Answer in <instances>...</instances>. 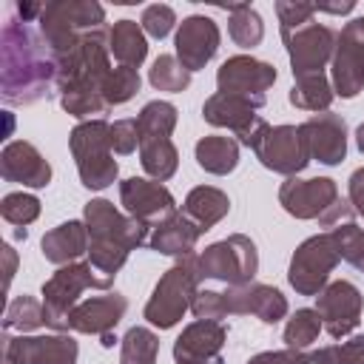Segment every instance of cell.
<instances>
[{"label":"cell","instance_id":"obj_1","mask_svg":"<svg viewBox=\"0 0 364 364\" xmlns=\"http://www.w3.org/2000/svg\"><path fill=\"white\" fill-rule=\"evenodd\" d=\"M0 94L6 105H31L57 94V57L40 28L17 11L0 31Z\"/></svg>","mask_w":364,"mask_h":364},{"label":"cell","instance_id":"obj_2","mask_svg":"<svg viewBox=\"0 0 364 364\" xmlns=\"http://www.w3.org/2000/svg\"><path fill=\"white\" fill-rule=\"evenodd\" d=\"M111 28H97L85 34L71 51L57 57V97L65 114L77 119H102L108 102L102 100V85L111 74Z\"/></svg>","mask_w":364,"mask_h":364},{"label":"cell","instance_id":"obj_3","mask_svg":"<svg viewBox=\"0 0 364 364\" xmlns=\"http://www.w3.org/2000/svg\"><path fill=\"white\" fill-rule=\"evenodd\" d=\"M279 205L293 219H316L321 228H336L341 222H353L355 216L350 199L338 196V185L330 176H287L279 188Z\"/></svg>","mask_w":364,"mask_h":364},{"label":"cell","instance_id":"obj_4","mask_svg":"<svg viewBox=\"0 0 364 364\" xmlns=\"http://www.w3.org/2000/svg\"><path fill=\"white\" fill-rule=\"evenodd\" d=\"M37 28L54 57H63L85 34L105 28V9L94 0H51L40 6Z\"/></svg>","mask_w":364,"mask_h":364},{"label":"cell","instance_id":"obj_5","mask_svg":"<svg viewBox=\"0 0 364 364\" xmlns=\"http://www.w3.org/2000/svg\"><path fill=\"white\" fill-rule=\"evenodd\" d=\"M68 148L77 162L82 188L105 191L108 185L117 182L119 165H117L114 148H111V122H105V119L77 122L68 134Z\"/></svg>","mask_w":364,"mask_h":364},{"label":"cell","instance_id":"obj_6","mask_svg":"<svg viewBox=\"0 0 364 364\" xmlns=\"http://www.w3.org/2000/svg\"><path fill=\"white\" fill-rule=\"evenodd\" d=\"M199 267H196V253L176 259L173 267H168L162 273V279L156 282L151 299L145 301V321L159 327V330H171L182 321V316L191 310L193 296L199 293Z\"/></svg>","mask_w":364,"mask_h":364},{"label":"cell","instance_id":"obj_7","mask_svg":"<svg viewBox=\"0 0 364 364\" xmlns=\"http://www.w3.org/2000/svg\"><path fill=\"white\" fill-rule=\"evenodd\" d=\"M111 284H114V279L94 270L91 262L63 264L57 273H51V279L43 282L46 327H51L54 333H68V313L80 304V293L88 290V287L108 290Z\"/></svg>","mask_w":364,"mask_h":364},{"label":"cell","instance_id":"obj_8","mask_svg":"<svg viewBox=\"0 0 364 364\" xmlns=\"http://www.w3.org/2000/svg\"><path fill=\"white\" fill-rule=\"evenodd\" d=\"M196 267L202 279H213L228 287H242L250 284L259 270V250L250 236L230 233L228 239L208 245L196 256Z\"/></svg>","mask_w":364,"mask_h":364},{"label":"cell","instance_id":"obj_9","mask_svg":"<svg viewBox=\"0 0 364 364\" xmlns=\"http://www.w3.org/2000/svg\"><path fill=\"white\" fill-rule=\"evenodd\" d=\"M338 262L341 253L333 233H316L293 250L287 282L299 296H318L330 284V273L336 270Z\"/></svg>","mask_w":364,"mask_h":364},{"label":"cell","instance_id":"obj_10","mask_svg":"<svg viewBox=\"0 0 364 364\" xmlns=\"http://www.w3.org/2000/svg\"><path fill=\"white\" fill-rule=\"evenodd\" d=\"M82 222L88 228V239L91 242H108V245H119L125 250H136L142 245H148V230H154L151 225L122 213L114 208V202L108 199H88L82 208Z\"/></svg>","mask_w":364,"mask_h":364},{"label":"cell","instance_id":"obj_11","mask_svg":"<svg viewBox=\"0 0 364 364\" xmlns=\"http://www.w3.org/2000/svg\"><path fill=\"white\" fill-rule=\"evenodd\" d=\"M330 82L336 97L353 100L364 88V14L353 17L336 34V51L330 60Z\"/></svg>","mask_w":364,"mask_h":364},{"label":"cell","instance_id":"obj_12","mask_svg":"<svg viewBox=\"0 0 364 364\" xmlns=\"http://www.w3.org/2000/svg\"><path fill=\"white\" fill-rule=\"evenodd\" d=\"M282 43L290 57V71L293 77H310V74H324V65L333 60L336 51V31L324 23H304L293 31H282Z\"/></svg>","mask_w":364,"mask_h":364},{"label":"cell","instance_id":"obj_13","mask_svg":"<svg viewBox=\"0 0 364 364\" xmlns=\"http://www.w3.org/2000/svg\"><path fill=\"white\" fill-rule=\"evenodd\" d=\"M276 65L256 60L250 54L228 57L216 71V85L222 94L245 97L250 105L262 108L267 102V88L276 82Z\"/></svg>","mask_w":364,"mask_h":364},{"label":"cell","instance_id":"obj_14","mask_svg":"<svg viewBox=\"0 0 364 364\" xmlns=\"http://www.w3.org/2000/svg\"><path fill=\"white\" fill-rule=\"evenodd\" d=\"M253 154L267 171L282 176H296L310 165V151L299 125H270Z\"/></svg>","mask_w":364,"mask_h":364},{"label":"cell","instance_id":"obj_15","mask_svg":"<svg viewBox=\"0 0 364 364\" xmlns=\"http://www.w3.org/2000/svg\"><path fill=\"white\" fill-rule=\"evenodd\" d=\"M316 310L321 316V327L327 330V336L330 338H344L361 324L364 296L353 282L338 279V282H330L316 296Z\"/></svg>","mask_w":364,"mask_h":364},{"label":"cell","instance_id":"obj_16","mask_svg":"<svg viewBox=\"0 0 364 364\" xmlns=\"http://www.w3.org/2000/svg\"><path fill=\"white\" fill-rule=\"evenodd\" d=\"M119 202H122L128 216H134L151 228H156L159 222L179 213L173 193L162 182L142 179V176H128L119 182Z\"/></svg>","mask_w":364,"mask_h":364},{"label":"cell","instance_id":"obj_17","mask_svg":"<svg viewBox=\"0 0 364 364\" xmlns=\"http://www.w3.org/2000/svg\"><path fill=\"white\" fill-rule=\"evenodd\" d=\"M222 296V316H256L262 324H276L287 316V299L273 284H242L219 290Z\"/></svg>","mask_w":364,"mask_h":364},{"label":"cell","instance_id":"obj_18","mask_svg":"<svg viewBox=\"0 0 364 364\" xmlns=\"http://www.w3.org/2000/svg\"><path fill=\"white\" fill-rule=\"evenodd\" d=\"M80 347L68 333L48 336H6V364H77Z\"/></svg>","mask_w":364,"mask_h":364},{"label":"cell","instance_id":"obj_19","mask_svg":"<svg viewBox=\"0 0 364 364\" xmlns=\"http://www.w3.org/2000/svg\"><path fill=\"white\" fill-rule=\"evenodd\" d=\"M219 43H222L219 26L210 17H205V14H191V17H185L179 23L176 37H173L176 60L193 74V71L205 68L216 57Z\"/></svg>","mask_w":364,"mask_h":364},{"label":"cell","instance_id":"obj_20","mask_svg":"<svg viewBox=\"0 0 364 364\" xmlns=\"http://www.w3.org/2000/svg\"><path fill=\"white\" fill-rule=\"evenodd\" d=\"M228 341V327L222 321L196 318L173 341L176 364H222V347Z\"/></svg>","mask_w":364,"mask_h":364},{"label":"cell","instance_id":"obj_21","mask_svg":"<svg viewBox=\"0 0 364 364\" xmlns=\"http://www.w3.org/2000/svg\"><path fill=\"white\" fill-rule=\"evenodd\" d=\"M299 131L307 142L310 159L330 165V168L344 162V156H347V122H344V117H338L333 111L313 114L310 119H304L299 125Z\"/></svg>","mask_w":364,"mask_h":364},{"label":"cell","instance_id":"obj_22","mask_svg":"<svg viewBox=\"0 0 364 364\" xmlns=\"http://www.w3.org/2000/svg\"><path fill=\"white\" fill-rule=\"evenodd\" d=\"M0 173L6 182H17L23 188H46L51 182V165L37 151V145L26 139H11L0 151Z\"/></svg>","mask_w":364,"mask_h":364},{"label":"cell","instance_id":"obj_23","mask_svg":"<svg viewBox=\"0 0 364 364\" xmlns=\"http://www.w3.org/2000/svg\"><path fill=\"white\" fill-rule=\"evenodd\" d=\"M128 310V299L122 293H105V296H94L80 301L71 313H68V330L74 333H85V336H105L114 333V327L122 321Z\"/></svg>","mask_w":364,"mask_h":364},{"label":"cell","instance_id":"obj_24","mask_svg":"<svg viewBox=\"0 0 364 364\" xmlns=\"http://www.w3.org/2000/svg\"><path fill=\"white\" fill-rule=\"evenodd\" d=\"M202 117L208 125L213 128H228L233 131L236 136L247 134L262 117L256 114V105H250L245 97H236V94H210L202 105Z\"/></svg>","mask_w":364,"mask_h":364},{"label":"cell","instance_id":"obj_25","mask_svg":"<svg viewBox=\"0 0 364 364\" xmlns=\"http://www.w3.org/2000/svg\"><path fill=\"white\" fill-rule=\"evenodd\" d=\"M88 228L85 222L80 219H68V222H60L57 228H51L43 239H40V250H43V259L51 262V264H71L77 262L82 253H88Z\"/></svg>","mask_w":364,"mask_h":364},{"label":"cell","instance_id":"obj_26","mask_svg":"<svg viewBox=\"0 0 364 364\" xmlns=\"http://www.w3.org/2000/svg\"><path fill=\"white\" fill-rule=\"evenodd\" d=\"M199 236H202L199 228L179 210V213H173L171 219L159 222V225L151 230L148 247L156 250V253H162V256H176V259H182V256H191V253H193Z\"/></svg>","mask_w":364,"mask_h":364},{"label":"cell","instance_id":"obj_27","mask_svg":"<svg viewBox=\"0 0 364 364\" xmlns=\"http://www.w3.org/2000/svg\"><path fill=\"white\" fill-rule=\"evenodd\" d=\"M182 213L199 228V233H208L213 225H219L230 213V199L225 191L213 185H196L188 191L182 202Z\"/></svg>","mask_w":364,"mask_h":364},{"label":"cell","instance_id":"obj_28","mask_svg":"<svg viewBox=\"0 0 364 364\" xmlns=\"http://www.w3.org/2000/svg\"><path fill=\"white\" fill-rule=\"evenodd\" d=\"M193 156H196V165L205 171V173H213V176H228L236 171L239 165V139L233 136H222V134H210V136H202L193 148Z\"/></svg>","mask_w":364,"mask_h":364},{"label":"cell","instance_id":"obj_29","mask_svg":"<svg viewBox=\"0 0 364 364\" xmlns=\"http://www.w3.org/2000/svg\"><path fill=\"white\" fill-rule=\"evenodd\" d=\"M108 46H111V54L119 65L139 68L148 57V40H145V31L136 20H117L111 26Z\"/></svg>","mask_w":364,"mask_h":364},{"label":"cell","instance_id":"obj_30","mask_svg":"<svg viewBox=\"0 0 364 364\" xmlns=\"http://www.w3.org/2000/svg\"><path fill=\"white\" fill-rule=\"evenodd\" d=\"M139 165L142 171L156 179V182H168L176 168H179V151L171 142V136H154V139H142L139 142Z\"/></svg>","mask_w":364,"mask_h":364},{"label":"cell","instance_id":"obj_31","mask_svg":"<svg viewBox=\"0 0 364 364\" xmlns=\"http://www.w3.org/2000/svg\"><path fill=\"white\" fill-rule=\"evenodd\" d=\"M333 97H336V91H333V82L327 80V74L299 77V80L293 82V88L287 91V100H290L293 108L313 111V114H324V111H330Z\"/></svg>","mask_w":364,"mask_h":364},{"label":"cell","instance_id":"obj_32","mask_svg":"<svg viewBox=\"0 0 364 364\" xmlns=\"http://www.w3.org/2000/svg\"><path fill=\"white\" fill-rule=\"evenodd\" d=\"M225 11H230L228 17V34L239 48H256L264 37V20L259 17V11L247 3H233V6H222Z\"/></svg>","mask_w":364,"mask_h":364},{"label":"cell","instance_id":"obj_33","mask_svg":"<svg viewBox=\"0 0 364 364\" xmlns=\"http://www.w3.org/2000/svg\"><path fill=\"white\" fill-rule=\"evenodd\" d=\"M179 111L168 100H151L142 105L136 125H139V139H154V136H171L176 128Z\"/></svg>","mask_w":364,"mask_h":364},{"label":"cell","instance_id":"obj_34","mask_svg":"<svg viewBox=\"0 0 364 364\" xmlns=\"http://www.w3.org/2000/svg\"><path fill=\"white\" fill-rule=\"evenodd\" d=\"M46 327V310H43V301L23 293V296H14L6 307V318H3V330H17L20 336L31 333V330H40Z\"/></svg>","mask_w":364,"mask_h":364},{"label":"cell","instance_id":"obj_35","mask_svg":"<svg viewBox=\"0 0 364 364\" xmlns=\"http://www.w3.org/2000/svg\"><path fill=\"white\" fill-rule=\"evenodd\" d=\"M159 336L148 327H131L119 341V364H156Z\"/></svg>","mask_w":364,"mask_h":364},{"label":"cell","instance_id":"obj_36","mask_svg":"<svg viewBox=\"0 0 364 364\" xmlns=\"http://www.w3.org/2000/svg\"><path fill=\"white\" fill-rule=\"evenodd\" d=\"M148 82L156 91L182 94L191 85V71L176 60V54H159L148 68Z\"/></svg>","mask_w":364,"mask_h":364},{"label":"cell","instance_id":"obj_37","mask_svg":"<svg viewBox=\"0 0 364 364\" xmlns=\"http://www.w3.org/2000/svg\"><path fill=\"white\" fill-rule=\"evenodd\" d=\"M321 330H324V327H321L318 310H316V307H301V310H296V313L287 318L282 338H284V344H287L290 350H304V347H310V344L318 338Z\"/></svg>","mask_w":364,"mask_h":364},{"label":"cell","instance_id":"obj_38","mask_svg":"<svg viewBox=\"0 0 364 364\" xmlns=\"http://www.w3.org/2000/svg\"><path fill=\"white\" fill-rule=\"evenodd\" d=\"M139 85H142V80H139V71L136 68L117 65V68H111V74H108V80L102 85V100L108 102V108L122 105V102H128L139 91Z\"/></svg>","mask_w":364,"mask_h":364},{"label":"cell","instance_id":"obj_39","mask_svg":"<svg viewBox=\"0 0 364 364\" xmlns=\"http://www.w3.org/2000/svg\"><path fill=\"white\" fill-rule=\"evenodd\" d=\"M0 216L14 228H26L40 216V199L34 193H23V191L6 193L0 202Z\"/></svg>","mask_w":364,"mask_h":364},{"label":"cell","instance_id":"obj_40","mask_svg":"<svg viewBox=\"0 0 364 364\" xmlns=\"http://www.w3.org/2000/svg\"><path fill=\"white\" fill-rule=\"evenodd\" d=\"M333 239L338 245V253L344 262H350L355 270L364 273V230L355 225V222H341L336 225L333 230Z\"/></svg>","mask_w":364,"mask_h":364},{"label":"cell","instance_id":"obj_41","mask_svg":"<svg viewBox=\"0 0 364 364\" xmlns=\"http://www.w3.org/2000/svg\"><path fill=\"white\" fill-rule=\"evenodd\" d=\"M310 364H364V333L310 353Z\"/></svg>","mask_w":364,"mask_h":364},{"label":"cell","instance_id":"obj_42","mask_svg":"<svg viewBox=\"0 0 364 364\" xmlns=\"http://www.w3.org/2000/svg\"><path fill=\"white\" fill-rule=\"evenodd\" d=\"M128 253L131 250H125V247H119V245H108V242H88V262H91V267L94 270H100L102 276H117L119 273V267L125 264V259H128Z\"/></svg>","mask_w":364,"mask_h":364},{"label":"cell","instance_id":"obj_43","mask_svg":"<svg viewBox=\"0 0 364 364\" xmlns=\"http://www.w3.org/2000/svg\"><path fill=\"white\" fill-rule=\"evenodd\" d=\"M139 26H142V31L151 34L154 40H162V37H168V34L173 31V26H176V11H173L171 6H165V3L145 6L142 17H139Z\"/></svg>","mask_w":364,"mask_h":364},{"label":"cell","instance_id":"obj_44","mask_svg":"<svg viewBox=\"0 0 364 364\" xmlns=\"http://www.w3.org/2000/svg\"><path fill=\"white\" fill-rule=\"evenodd\" d=\"M276 14H279V31H293L304 23L313 20L316 14V3H296V0H279L276 3Z\"/></svg>","mask_w":364,"mask_h":364},{"label":"cell","instance_id":"obj_45","mask_svg":"<svg viewBox=\"0 0 364 364\" xmlns=\"http://www.w3.org/2000/svg\"><path fill=\"white\" fill-rule=\"evenodd\" d=\"M139 125H136V119H117V122H111V148H114V154H119V156H128V154H134L136 148H139Z\"/></svg>","mask_w":364,"mask_h":364},{"label":"cell","instance_id":"obj_46","mask_svg":"<svg viewBox=\"0 0 364 364\" xmlns=\"http://www.w3.org/2000/svg\"><path fill=\"white\" fill-rule=\"evenodd\" d=\"M247 364H310V355L304 350H264V353H256Z\"/></svg>","mask_w":364,"mask_h":364},{"label":"cell","instance_id":"obj_47","mask_svg":"<svg viewBox=\"0 0 364 364\" xmlns=\"http://www.w3.org/2000/svg\"><path fill=\"white\" fill-rule=\"evenodd\" d=\"M347 199L358 216H364V168H355L347 179Z\"/></svg>","mask_w":364,"mask_h":364},{"label":"cell","instance_id":"obj_48","mask_svg":"<svg viewBox=\"0 0 364 364\" xmlns=\"http://www.w3.org/2000/svg\"><path fill=\"white\" fill-rule=\"evenodd\" d=\"M3 262H6V287L11 284V276L17 270V250L11 245H3Z\"/></svg>","mask_w":364,"mask_h":364},{"label":"cell","instance_id":"obj_49","mask_svg":"<svg viewBox=\"0 0 364 364\" xmlns=\"http://www.w3.org/2000/svg\"><path fill=\"white\" fill-rule=\"evenodd\" d=\"M355 9L353 0H344V3H316V11H330V14H350Z\"/></svg>","mask_w":364,"mask_h":364},{"label":"cell","instance_id":"obj_50","mask_svg":"<svg viewBox=\"0 0 364 364\" xmlns=\"http://www.w3.org/2000/svg\"><path fill=\"white\" fill-rule=\"evenodd\" d=\"M355 148H358V151L364 154V122H361V125L355 128Z\"/></svg>","mask_w":364,"mask_h":364},{"label":"cell","instance_id":"obj_51","mask_svg":"<svg viewBox=\"0 0 364 364\" xmlns=\"http://www.w3.org/2000/svg\"><path fill=\"white\" fill-rule=\"evenodd\" d=\"M114 341H117V336H114V333H105V336H100V344H102V347H114Z\"/></svg>","mask_w":364,"mask_h":364}]
</instances>
